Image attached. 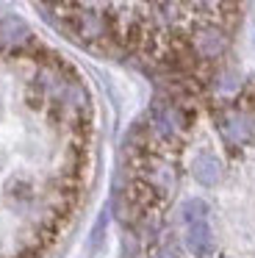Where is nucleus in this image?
Returning <instances> with one entry per match:
<instances>
[{"label":"nucleus","instance_id":"1","mask_svg":"<svg viewBox=\"0 0 255 258\" xmlns=\"http://www.w3.org/2000/svg\"><path fill=\"white\" fill-rule=\"evenodd\" d=\"M133 258H255V81L208 114L161 106L133 156Z\"/></svg>","mask_w":255,"mask_h":258}]
</instances>
